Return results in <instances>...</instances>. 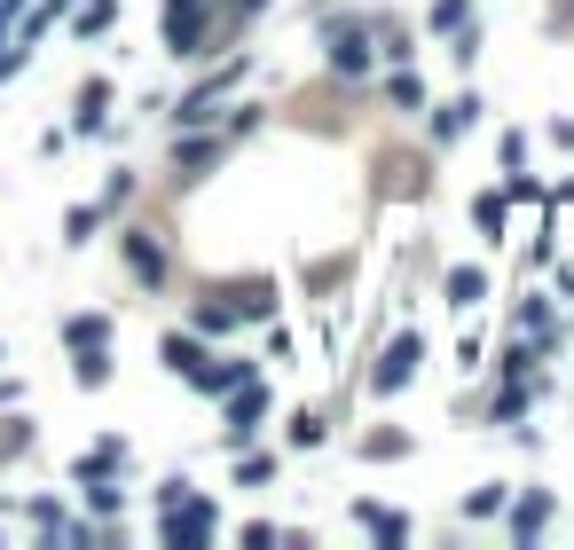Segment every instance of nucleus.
<instances>
[{
  "instance_id": "obj_1",
  "label": "nucleus",
  "mask_w": 574,
  "mask_h": 550,
  "mask_svg": "<svg viewBox=\"0 0 574 550\" xmlns=\"http://www.w3.org/2000/svg\"><path fill=\"white\" fill-rule=\"evenodd\" d=\"M409 361H418V338H393V346H386V370H378V386H401V378H409Z\"/></svg>"
}]
</instances>
